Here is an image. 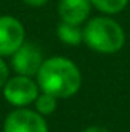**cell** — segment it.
<instances>
[{
    "mask_svg": "<svg viewBox=\"0 0 130 132\" xmlns=\"http://www.w3.org/2000/svg\"><path fill=\"white\" fill-rule=\"evenodd\" d=\"M35 78L40 92L51 94L58 100L73 97L80 91L83 83L80 68L73 60L64 55L44 59Z\"/></svg>",
    "mask_w": 130,
    "mask_h": 132,
    "instance_id": "cell-1",
    "label": "cell"
},
{
    "mask_svg": "<svg viewBox=\"0 0 130 132\" xmlns=\"http://www.w3.org/2000/svg\"><path fill=\"white\" fill-rule=\"evenodd\" d=\"M83 43L98 54H116L126 45V31L112 15L101 14L83 25Z\"/></svg>",
    "mask_w": 130,
    "mask_h": 132,
    "instance_id": "cell-2",
    "label": "cell"
},
{
    "mask_svg": "<svg viewBox=\"0 0 130 132\" xmlns=\"http://www.w3.org/2000/svg\"><path fill=\"white\" fill-rule=\"evenodd\" d=\"M5 100L14 106V108H28L29 104H34L35 98L40 94V88L34 77L26 75H12L6 81V85L2 88Z\"/></svg>",
    "mask_w": 130,
    "mask_h": 132,
    "instance_id": "cell-3",
    "label": "cell"
},
{
    "mask_svg": "<svg viewBox=\"0 0 130 132\" xmlns=\"http://www.w3.org/2000/svg\"><path fill=\"white\" fill-rule=\"evenodd\" d=\"M3 132H49V126L35 109L15 108L6 115Z\"/></svg>",
    "mask_w": 130,
    "mask_h": 132,
    "instance_id": "cell-4",
    "label": "cell"
},
{
    "mask_svg": "<svg viewBox=\"0 0 130 132\" xmlns=\"http://www.w3.org/2000/svg\"><path fill=\"white\" fill-rule=\"evenodd\" d=\"M25 42V25L14 15H0V57H11Z\"/></svg>",
    "mask_w": 130,
    "mask_h": 132,
    "instance_id": "cell-5",
    "label": "cell"
},
{
    "mask_svg": "<svg viewBox=\"0 0 130 132\" xmlns=\"http://www.w3.org/2000/svg\"><path fill=\"white\" fill-rule=\"evenodd\" d=\"M44 62L41 49L31 42H25L12 55H11V68L18 75L35 77L37 72Z\"/></svg>",
    "mask_w": 130,
    "mask_h": 132,
    "instance_id": "cell-6",
    "label": "cell"
},
{
    "mask_svg": "<svg viewBox=\"0 0 130 132\" xmlns=\"http://www.w3.org/2000/svg\"><path fill=\"white\" fill-rule=\"evenodd\" d=\"M92 3L90 0H58L57 14L60 22L83 26L90 19Z\"/></svg>",
    "mask_w": 130,
    "mask_h": 132,
    "instance_id": "cell-7",
    "label": "cell"
},
{
    "mask_svg": "<svg viewBox=\"0 0 130 132\" xmlns=\"http://www.w3.org/2000/svg\"><path fill=\"white\" fill-rule=\"evenodd\" d=\"M57 38L67 46H78L83 43V26L60 22L55 28Z\"/></svg>",
    "mask_w": 130,
    "mask_h": 132,
    "instance_id": "cell-8",
    "label": "cell"
},
{
    "mask_svg": "<svg viewBox=\"0 0 130 132\" xmlns=\"http://www.w3.org/2000/svg\"><path fill=\"white\" fill-rule=\"evenodd\" d=\"M130 0H90L92 8L98 9L104 15H116L123 12Z\"/></svg>",
    "mask_w": 130,
    "mask_h": 132,
    "instance_id": "cell-9",
    "label": "cell"
},
{
    "mask_svg": "<svg viewBox=\"0 0 130 132\" xmlns=\"http://www.w3.org/2000/svg\"><path fill=\"white\" fill-rule=\"evenodd\" d=\"M57 106H58V98H55L54 95L46 94V92H40L38 97L34 101V109L43 117L54 114Z\"/></svg>",
    "mask_w": 130,
    "mask_h": 132,
    "instance_id": "cell-10",
    "label": "cell"
},
{
    "mask_svg": "<svg viewBox=\"0 0 130 132\" xmlns=\"http://www.w3.org/2000/svg\"><path fill=\"white\" fill-rule=\"evenodd\" d=\"M11 77V71H9V65L5 62L3 57H0V89L6 85V81Z\"/></svg>",
    "mask_w": 130,
    "mask_h": 132,
    "instance_id": "cell-11",
    "label": "cell"
},
{
    "mask_svg": "<svg viewBox=\"0 0 130 132\" xmlns=\"http://www.w3.org/2000/svg\"><path fill=\"white\" fill-rule=\"evenodd\" d=\"M22 2L29 8H43L49 0H22Z\"/></svg>",
    "mask_w": 130,
    "mask_h": 132,
    "instance_id": "cell-12",
    "label": "cell"
},
{
    "mask_svg": "<svg viewBox=\"0 0 130 132\" xmlns=\"http://www.w3.org/2000/svg\"><path fill=\"white\" fill-rule=\"evenodd\" d=\"M81 132H110V131L107 128H104V126H87Z\"/></svg>",
    "mask_w": 130,
    "mask_h": 132,
    "instance_id": "cell-13",
    "label": "cell"
}]
</instances>
